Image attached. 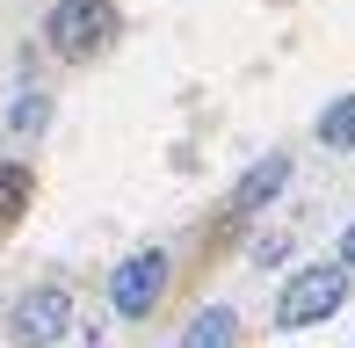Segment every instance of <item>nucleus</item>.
I'll use <instances>...</instances> for the list:
<instances>
[{
    "mask_svg": "<svg viewBox=\"0 0 355 348\" xmlns=\"http://www.w3.org/2000/svg\"><path fill=\"white\" fill-rule=\"evenodd\" d=\"M159 290H167V254H159V247H138V254L109 276V305H116V320H145V312L159 305Z\"/></svg>",
    "mask_w": 355,
    "mask_h": 348,
    "instance_id": "nucleus-4",
    "label": "nucleus"
},
{
    "mask_svg": "<svg viewBox=\"0 0 355 348\" xmlns=\"http://www.w3.org/2000/svg\"><path fill=\"white\" fill-rule=\"evenodd\" d=\"M319 146H334V153H355V94H341L334 109H319Z\"/></svg>",
    "mask_w": 355,
    "mask_h": 348,
    "instance_id": "nucleus-7",
    "label": "nucleus"
},
{
    "mask_svg": "<svg viewBox=\"0 0 355 348\" xmlns=\"http://www.w3.org/2000/svg\"><path fill=\"white\" fill-rule=\"evenodd\" d=\"M109 37H116V8L109 0H58L44 15V44L58 58H94V51H109Z\"/></svg>",
    "mask_w": 355,
    "mask_h": 348,
    "instance_id": "nucleus-2",
    "label": "nucleus"
},
{
    "mask_svg": "<svg viewBox=\"0 0 355 348\" xmlns=\"http://www.w3.org/2000/svg\"><path fill=\"white\" fill-rule=\"evenodd\" d=\"M22 203H29V167L22 160H0V225L22 218Z\"/></svg>",
    "mask_w": 355,
    "mask_h": 348,
    "instance_id": "nucleus-8",
    "label": "nucleus"
},
{
    "mask_svg": "<svg viewBox=\"0 0 355 348\" xmlns=\"http://www.w3.org/2000/svg\"><path fill=\"white\" fill-rule=\"evenodd\" d=\"M66 327H73V297L58 290V283L22 290V297H15V312H8V341H15V348H58V341H66Z\"/></svg>",
    "mask_w": 355,
    "mask_h": 348,
    "instance_id": "nucleus-3",
    "label": "nucleus"
},
{
    "mask_svg": "<svg viewBox=\"0 0 355 348\" xmlns=\"http://www.w3.org/2000/svg\"><path fill=\"white\" fill-rule=\"evenodd\" d=\"M283 182H290V153H268V160H254V167L232 182V218H247V211H261V203H276V196H283Z\"/></svg>",
    "mask_w": 355,
    "mask_h": 348,
    "instance_id": "nucleus-5",
    "label": "nucleus"
},
{
    "mask_svg": "<svg viewBox=\"0 0 355 348\" xmlns=\"http://www.w3.org/2000/svg\"><path fill=\"white\" fill-rule=\"evenodd\" d=\"M44 116H51V102H44V94H37V87H29V94H22V102H15V109H8V131H15V138H37V131H44Z\"/></svg>",
    "mask_w": 355,
    "mask_h": 348,
    "instance_id": "nucleus-9",
    "label": "nucleus"
},
{
    "mask_svg": "<svg viewBox=\"0 0 355 348\" xmlns=\"http://www.w3.org/2000/svg\"><path fill=\"white\" fill-rule=\"evenodd\" d=\"M341 268L355 276V218H348V232H341Z\"/></svg>",
    "mask_w": 355,
    "mask_h": 348,
    "instance_id": "nucleus-10",
    "label": "nucleus"
},
{
    "mask_svg": "<svg viewBox=\"0 0 355 348\" xmlns=\"http://www.w3.org/2000/svg\"><path fill=\"white\" fill-rule=\"evenodd\" d=\"M232 334H239V312L232 305H203L182 327V348H232Z\"/></svg>",
    "mask_w": 355,
    "mask_h": 348,
    "instance_id": "nucleus-6",
    "label": "nucleus"
},
{
    "mask_svg": "<svg viewBox=\"0 0 355 348\" xmlns=\"http://www.w3.org/2000/svg\"><path fill=\"white\" fill-rule=\"evenodd\" d=\"M348 305V268L319 261V268H290L283 297H276V327H319Z\"/></svg>",
    "mask_w": 355,
    "mask_h": 348,
    "instance_id": "nucleus-1",
    "label": "nucleus"
}]
</instances>
